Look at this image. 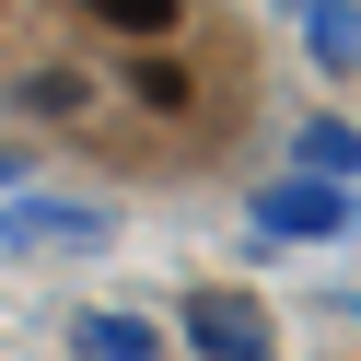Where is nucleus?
Listing matches in <instances>:
<instances>
[{"mask_svg":"<svg viewBox=\"0 0 361 361\" xmlns=\"http://www.w3.org/2000/svg\"><path fill=\"white\" fill-rule=\"evenodd\" d=\"M198 338H210L221 361H268L257 350V314H245V303H210V291H198Z\"/></svg>","mask_w":361,"mask_h":361,"instance_id":"obj_1","label":"nucleus"},{"mask_svg":"<svg viewBox=\"0 0 361 361\" xmlns=\"http://www.w3.org/2000/svg\"><path fill=\"white\" fill-rule=\"evenodd\" d=\"M82 350H94V361H152V326H128V314H94V326H82Z\"/></svg>","mask_w":361,"mask_h":361,"instance_id":"obj_2","label":"nucleus"},{"mask_svg":"<svg viewBox=\"0 0 361 361\" xmlns=\"http://www.w3.org/2000/svg\"><path fill=\"white\" fill-rule=\"evenodd\" d=\"M128 82H140V105H187V71L175 59H128Z\"/></svg>","mask_w":361,"mask_h":361,"instance_id":"obj_3","label":"nucleus"},{"mask_svg":"<svg viewBox=\"0 0 361 361\" xmlns=\"http://www.w3.org/2000/svg\"><path fill=\"white\" fill-rule=\"evenodd\" d=\"M105 24H140L152 35V24H175V0H105Z\"/></svg>","mask_w":361,"mask_h":361,"instance_id":"obj_4","label":"nucleus"}]
</instances>
